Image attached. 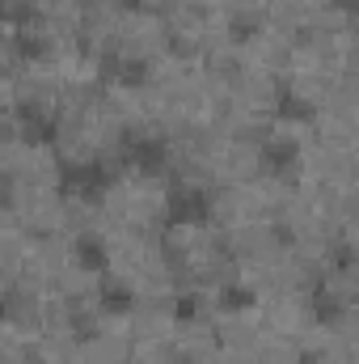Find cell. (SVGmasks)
I'll list each match as a JSON object with an SVG mask.
<instances>
[{"label":"cell","mask_w":359,"mask_h":364,"mask_svg":"<svg viewBox=\"0 0 359 364\" xmlns=\"http://www.w3.org/2000/svg\"><path fill=\"white\" fill-rule=\"evenodd\" d=\"M170 51V30H165V17L161 13H148V9H123L118 26H114V38H110V55L118 64H131V68H148L157 55Z\"/></svg>","instance_id":"1"},{"label":"cell","mask_w":359,"mask_h":364,"mask_svg":"<svg viewBox=\"0 0 359 364\" xmlns=\"http://www.w3.org/2000/svg\"><path fill=\"white\" fill-rule=\"evenodd\" d=\"M4 4H13V9H38L43 0H4Z\"/></svg>","instance_id":"2"}]
</instances>
